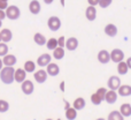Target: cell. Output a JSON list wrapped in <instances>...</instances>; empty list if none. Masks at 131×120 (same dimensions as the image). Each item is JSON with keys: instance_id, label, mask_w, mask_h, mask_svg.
Listing matches in <instances>:
<instances>
[{"instance_id": "16", "label": "cell", "mask_w": 131, "mask_h": 120, "mask_svg": "<svg viewBox=\"0 0 131 120\" xmlns=\"http://www.w3.org/2000/svg\"><path fill=\"white\" fill-rule=\"evenodd\" d=\"M105 100H106L108 104H114L117 100V93L115 90H108L106 94V97H105Z\"/></svg>"}, {"instance_id": "11", "label": "cell", "mask_w": 131, "mask_h": 120, "mask_svg": "<svg viewBox=\"0 0 131 120\" xmlns=\"http://www.w3.org/2000/svg\"><path fill=\"white\" fill-rule=\"evenodd\" d=\"M47 74L50 75V76H57V75H59L60 73V67L57 65V63L54 62H50L47 65Z\"/></svg>"}, {"instance_id": "21", "label": "cell", "mask_w": 131, "mask_h": 120, "mask_svg": "<svg viewBox=\"0 0 131 120\" xmlns=\"http://www.w3.org/2000/svg\"><path fill=\"white\" fill-rule=\"evenodd\" d=\"M86 103H85V99H84L83 97H78L76 98V99L74 100V104H72V106L75 107V109L78 111V110H83L84 107H85Z\"/></svg>"}, {"instance_id": "40", "label": "cell", "mask_w": 131, "mask_h": 120, "mask_svg": "<svg viewBox=\"0 0 131 120\" xmlns=\"http://www.w3.org/2000/svg\"><path fill=\"white\" fill-rule=\"evenodd\" d=\"M2 67H4V62H2V60L0 59V70L2 69Z\"/></svg>"}, {"instance_id": "33", "label": "cell", "mask_w": 131, "mask_h": 120, "mask_svg": "<svg viewBox=\"0 0 131 120\" xmlns=\"http://www.w3.org/2000/svg\"><path fill=\"white\" fill-rule=\"evenodd\" d=\"M112 1L113 0H99V6L101 8H107L112 5Z\"/></svg>"}, {"instance_id": "26", "label": "cell", "mask_w": 131, "mask_h": 120, "mask_svg": "<svg viewBox=\"0 0 131 120\" xmlns=\"http://www.w3.org/2000/svg\"><path fill=\"white\" fill-rule=\"evenodd\" d=\"M35 69H36V62L31 60H28L24 62V70L27 73H34Z\"/></svg>"}, {"instance_id": "41", "label": "cell", "mask_w": 131, "mask_h": 120, "mask_svg": "<svg viewBox=\"0 0 131 120\" xmlns=\"http://www.w3.org/2000/svg\"><path fill=\"white\" fill-rule=\"evenodd\" d=\"M63 87H64V82H62V83H61V90H62V91L64 90V88H63Z\"/></svg>"}, {"instance_id": "23", "label": "cell", "mask_w": 131, "mask_h": 120, "mask_svg": "<svg viewBox=\"0 0 131 120\" xmlns=\"http://www.w3.org/2000/svg\"><path fill=\"white\" fill-rule=\"evenodd\" d=\"M77 117V110L75 107H68L66 110V118L68 120H75Z\"/></svg>"}, {"instance_id": "47", "label": "cell", "mask_w": 131, "mask_h": 120, "mask_svg": "<svg viewBox=\"0 0 131 120\" xmlns=\"http://www.w3.org/2000/svg\"><path fill=\"white\" fill-rule=\"evenodd\" d=\"M46 120H52V119H46Z\"/></svg>"}, {"instance_id": "39", "label": "cell", "mask_w": 131, "mask_h": 120, "mask_svg": "<svg viewBox=\"0 0 131 120\" xmlns=\"http://www.w3.org/2000/svg\"><path fill=\"white\" fill-rule=\"evenodd\" d=\"M53 1H54V0H44V2H45L46 5H51Z\"/></svg>"}, {"instance_id": "34", "label": "cell", "mask_w": 131, "mask_h": 120, "mask_svg": "<svg viewBox=\"0 0 131 120\" xmlns=\"http://www.w3.org/2000/svg\"><path fill=\"white\" fill-rule=\"evenodd\" d=\"M58 46H60V48H63V46H66V38L63 36L59 37L58 38Z\"/></svg>"}, {"instance_id": "45", "label": "cell", "mask_w": 131, "mask_h": 120, "mask_svg": "<svg viewBox=\"0 0 131 120\" xmlns=\"http://www.w3.org/2000/svg\"><path fill=\"white\" fill-rule=\"evenodd\" d=\"M0 42H1V32H0Z\"/></svg>"}, {"instance_id": "20", "label": "cell", "mask_w": 131, "mask_h": 120, "mask_svg": "<svg viewBox=\"0 0 131 120\" xmlns=\"http://www.w3.org/2000/svg\"><path fill=\"white\" fill-rule=\"evenodd\" d=\"M16 57L14 54H6L2 59V62H4L5 66H14L16 63Z\"/></svg>"}, {"instance_id": "28", "label": "cell", "mask_w": 131, "mask_h": 120, "mask_svg": "<svg viewBox=\"0 0 131 120\" xmlns=\"http://www.w3.org/2000/svg\"><path fill=\"white\" fill-rule=\"evenodd\" d=\"M46 46H47L48 50L53 51L54 49L58 48V39L57 38H50L47 42H46Z\"/></svg>"}, {"instance_id": "43", "label": "cell", "mask_w": 131, "mask_h": 120, "mask_svg": "<svg viewBox=\"0 0 131 120\" xmlns=\"http://www.w3.org/2000/svg\"><path fill=\"white\" fill-rule=\"evenodd\" d=\"M95 120H106V119H104V118H98V119H95Z\"/></svg>"}, {"instance_id": "22", "label": "cell", "mask_w": 131, "mask_h": 120, "mask_svg": "<svg viewBox=\"0 0 131 120\" xmlns=\"http://www.w3.org/2000/svg\"><path fill=\"white\" fill-rule=\"evenodd\" d=\"M64 57V50L63 48H60V46H58L57 49H54L53 50V58L57 60H61L63 59Z\"/></svg>"}, {"instance_id": "25", "label": "cell", "mask_w": 131, "mask_h": 120, "mask_svg": "<svg viewBox=\"0 0 131 120\" xmlns=\"http://www.w3.org/2000/svg\"><path fill=\"white\" fill-rule=\"evenodd\" d=\"M120 112L122 113L123 117H130L131 116V105L128 104V103H125V104H122V105H121Z\"/></svg>"}, {"instance_id": "18", "label": "cell", "mask_w": 131, "mask_h": 120, "mask_svg": "<svg viewBox=\"0 0 131 120\" xmlns=\"http://www.w3.org/2000/svg\"><path fill=\"white\" fill-rule=\"evenodd\" d=\"M34 41H35V43L37 44V45H39V46H43V45H46V37L44 36L43 34H40V32H36L35 34V36H34Z\"/></svg>"}, {"instance_id": "17", "label": "cell", "mask_w": 131, "mask_h": 120, "mask_svg": "<svg viewBox=\"0 0 131 120\" xmlns=\"http://www.w3.org/2000/svg\"><path fill=\"white\" fill-rule=\"evenodd\" d=\"M0 32H1V42L8 43V42L12 41V38H13V32L9 29H2Z\"/></svg>"}, {"instance_id": "7", "label": "cell", "mask_w": 131, "mask_h": 120, "mask_svg": "<svg viewBox=\"0 0 131 120\" xmlns=\"http://www.w3.org/2000/svg\"><path fill=\"white\" fill-rule=\"evenodd\" d=\"M51 60H52L51 54H48V53H44V54H41V56L38 57V59H37V65L40 66V67H45V66H47L48 63L51 62Z\"/></svg>"}, {"instance_id": "2", "label": "cell", "mask_w": 131, "mask_h": 120, "mask_svg": "<svg viewBox=\"0 0 131 120\" xmlns=\"http://www.w3.org/2000/svg\"><path fill=\"white\" fill-rule=\"evenodd\" d=\"M5 12H6V17H8L9 20H17L21 15L20 8L17 6H14V5L8 6Z\"/></svg>"}, {"instance_id": "38", "label": "cell", "mask_w": 131, "mask_h": 120, "mask_svg": "<svg viewBox=\"0 0 131 120\" xmlns=\"http://www.w3.org/2000/svg\"><path fill=\"white\" fill-rule=\"evenodd\" d=\"M127 62V65H128V67H129V69H131V57L128 58V60L125 61Z\"/></svg>"}, {"instance_id": "19", "label": "cell", "mask_w": 131, "mask_h": 120, "mask_svg": "<svg viewBox=\"0 0 131 120\" xmlns=\"http://www.w3.org/2000/svg\"><path fill=\"white\" fill-rule=\"evenodd\" d=\"M118 91V95L122 96V97H128V96L131 95V86H120V88L117 89Z\"/></svg>"}, {"instance_id": "3", "label": "cell", "mask_w": 131, "mask_h": 120, "mask_svg": "<svg viewBox=\"0 0 131 120\" xmlns=\"http://www.w3.org/2000/svg\"><path fill=\"white\" fill-rule=\"evenodd\" d=\"M47 25L51 31H58L61 28V20L58 16H51L47 21Z\"/></svg>"}, {"instance_id": "35", "label": "cell", "mask_w": 131, "mask_h": 120, "mask_svg": "<svg viewBox=\"0 0 131 120\" xmlns=\"http://www.w3.org/2000/svg\"><path fill=\"white\" fill-rule=\"evenodd\" d=\"M7 7H8V4H7V1H2V0H0V9H2V11H6Z\"/></svg>"}, {"instance_id": "4", "label": "cell", "mask_w": 131, "mask_h": 120, "mask_svg": "<svg viewBox=\"0 0 131 120\" xmlns=\"http://www.w3.org/2000/svg\"><path fill=\"white\" fill-rule=\"evenodd\" d=\"M111 60L116 63L123 61L124 60V52H123L121 49H114L111 52Z\"/></svg>"}, {"instance_id": "15", "label": "cell", "mask_w": 131, "mask_h": 120, "mask_svg": "<svg viewBox=\"0 0 131 120\" xmlns=\"http://www.w3.org/2000/svg\"><path fill=\"white\" fill-rule=\"evenodd\" d=\"M105 34L109 37H115L117 35V27L113 23H109L105 27Z\"/></svg>"}, {"instance_id": "31", "label": "cell", "mask_w": 131, "mask_h": 120, "mask_svg": "<svg viewBox=\"0 0 131 120\" xmlns=\"http://www.w3.org/2000/svg\"><path fill=\"white\" fill-rule=\"evenodd\" d=\"M91 102H92V104H94V105H100L102 102V99L97 95V94H93V95L91 96Z\"/></svg>"}, {"instance_id": "44", "label": "cell", "mask_w": 131, "mask_h": 120, "mask_svg": "<svg viewBox=\"0 0 131 120\" xmlns=\"http://www.w3.org/2000/svg\"><path fill=\"white\" fill-rule=\"evenodd\" d=\"M1 24H2V20H0V28H1Z\"/></svg>"}, {"instance_id": "14", "label": "cell", "mask_w": 131, "mask_h": 120, "mask_svg": "<svg viewBox=\"0 0 131 120\" xmlns=\"http://www.w3.org/2000/svg\"><path fill=\"white\" fill-rule=\"evenodd\" d=\"M85 16L89 21H94L95 17H97V9H95V6H89L85 11Z\"/></svg>"}, {"instance_id": "36", "label": "cell", "mask_w": 131, "mask_h": 120, "mask_svg": "<svg viewBox=\"0 0 131 120\" xmlns=\"http://www.w3.org/2000/svg\"><path fill=\"white\" fill-rule=\"evenodd\" d=\"M88 2L90 6H97V5H99V0H88Z\"/></svg>"}, {"instance_id": "30", "label": "cell", "mask_w": 131, "mask_h": 120, "mask_svg": "<svg viewBox=\"0 0 131 120\" xmlns=\"http://www.w3.org/2000/svg\"><path fill=\"white\" fill-rule=\"evenodd\" d=\"M8 54V46L6 43H0V57H5Z\"/></svg>"}, {"instance_id": "27", "label": "cell", "mask_w": 131, "mask_h": 120, "mask_svg": "<svg viewBox=\"0 0 131 120\" xmlns=\"http://www.w3.org/2000/svg\"><path fill=\"white\" fill-rule=\"evenodd\" d=\"M107 120H124V117L122 116V113L120 111H112Z\"/></svg>"}, {"instance_id": "8", "label": "cell", "mask_w": 131, "mask_h": 120, "mask_svg": "<svg viewBox=\"0 0 131 120\" xmlns=\"http://www.w3.org/2000/svg\"><path fill=\"white\" fill-rule=\"evenodd\" d=\"M27 77V72L24 70V68H18V69H15V73H14V79H15V82L17 83H22L23 81Z\"/></svg>"}, {"instance_id": "32", "label": "cell", "mask_w": 131, "mask_h": 120, "mask_svg": "<svg viewBox=\"0 0 131 120\" xmlns=\"http://www.w3.org/2000/svg\"><path fill=\"white\" fill-rule=\"evenodd\" d=\"M107 91H108V90H107L106 88H99V89L97 90V93H95V94H97V95L99 96V97L101 98L102 100H105V97H106Z\"/></svg>"}, {"instance_id": "12", "label": "cell", "mask_w": 131, "mask_h": 120, "mask_svg": "<svg viewBox=\"0 0 131 120\" xmlns=\"http://www.w3.org/2000/svg\"><path fill=\"white\" fill-rule=\"evenodd\" d=\"M34 77H35V80H36L38 83H44V82L47 80V72L44 70V69H39L38 72L35 73Z\"/></svg>"}, {"instance_id": "48", "label": "cell", "mask_w": 131, "mask_h": 120, "mask_svg": "<svg viewBox=\"0 0 131 120\" xmlns=\"http://www.w3.org/2000/svg\"><path fill=\"white\" fill-rule=\"evenodd\" d=\"M58 120H61V119H58Z\"/></svg>"}, {"instance_id": "29", "label": "cell", "mask_w": 131, "mask_h": 120, "mask_svg": "<svg viewBox=\"0 0 131 120\" xmlns=\"http://www.w3.org/2000/svg\"><path fill=\"white\" fill-rule=\"evenodd\" d=\"M9 110V104L7 100L0 99V113H5Z\"/></svg>"}, {"instance_id": "9", "label": "cell", "mask_w": 131, "mask_h": 120, "mask_svg": "<svg viewBox=\"0 0 131 120\" xmlns=\"http://www.w3.org/2000/svg\"><path fill=\"white\" fill-rule=\"evenodd\" d=\"M78 48V39L76 37H70L66 41V49L69 51H75Z\"/></svg>"}, {"instance_id": "10", "label": "cell", "mask_w": 131, "mask_h": 120, "mask_svg": "<svg viewBox=\"0 0 131 120\" xmlns=\"http://www.w3.org/2000/svg\"><path fill=\"white\" fill-rule=\"evenodd\" d=\"M98 60L100 63H108L111 61V53L106 50H101L98 53Z\"/></svg>"}, {"instance_id": "46", "label": "cell", "mask_w": 131, "mask_h": 120, "mask_svg": "<svg viewBox=\"0 0 131 120\" xmlns=\"http://www.w3.org/2000/svg\"><path fill=\"white\" fill-rule=\"evenodd\" d=\"M2 1H8V0H2Z\"/></svg>"}, {"instance_id": "42", "label": "cell", "mask_w": 131, "mask_h": 120, "mask_svg": "<svg viewBox=\"0 0 131 120\" xmlns=\"http://www.w3.org/2000/svg\"><path fill=\"white\" fill-rule=\"evenodd\" d=\"M61 5L62 6H64V0H61Z\"/></svg>"}, {"instance_id": "5", "label": "cell", "mask_w": 131, "mask_h": 120, "mask_svg": "<svg viewBox=\"0 0 131 120\" xmlns=\"http://www.w3.org/2000/svg\"><path fill=\"white\" fill-rule=\"evenodd\" d=\"M21 89H22L23 94H25V95H31L35 90V86H34V83H32V81H30V80H24V81L21 83Z\"/></svg>"}, {"instance_id": "1", "label": "cell", "mask_w": 131, "mask_h": 120, "mask_svg": "<svg viewBox=\"0 0 131 120\" xmlns=\"http://www.w3.org/2000/svg\"><path fill=\"white\" fill-rule=\"evenodd\" d=\"M14 73L15 69L13 68V66H6L2 67V69L0 70V80L2 83L5 84H12L15 79H14Z\"/></svg>"}, {"instance_id": "24", "label": "cell", "mask_w": 131, "mask_h": 120, "mask_svg": "<svg viewBox=\"0 0 131 120\" xmlns=\"http://www.w3.org/2000/svg\"><path fill=\"white\" fill-rule=\"evenodd\" d=\"M129 70V67H128L127 62L125 61H121V62L117 63V72L120 75H125Z\"/></svg>"}, {"instance_id": "37", "label": "cell", "mask_w": 131, "mask_h": 120, "mask_svg": "<svg viewBox=\"0 0 131 120\" xmlns=\"http://www.w3.org/2000/svg\"><path fill=\"white\" fill-rule=\"evenodd\" d=\"M5 17H6V12L0 9V20H4Z\"/></svg>"}, {"instance_id": "13", "label": "cell", "mask_w": 131, "mask_h": 120, "mask_svg": "<svg viewBox=\"0 0 131 120\" xmlns=\"http://www.w3.org/2000/svg\"><path fill=\"white\" fill-rule=\"evenodd\" d=\"M41 7H40V2L38 1V0H31L29 4V11L31 12V14H35V15H37V14H39V12H40Z\"/></svg>"}, {"instance_id": "6", "label": "cell", "mask_w": 131, "mask_h": 120, "mask_svg": "<svg viewBox=\"0 0 131 120\" xmlns=\"http://www.w3.org/2000/svg\"><path fill=\"white\" fill-rule=\"evenodd\" d=\"M107 86H108V88L111 90H117L121 86V79L118 76H111L108 79Z\"/></svg>"}]
</instances>
